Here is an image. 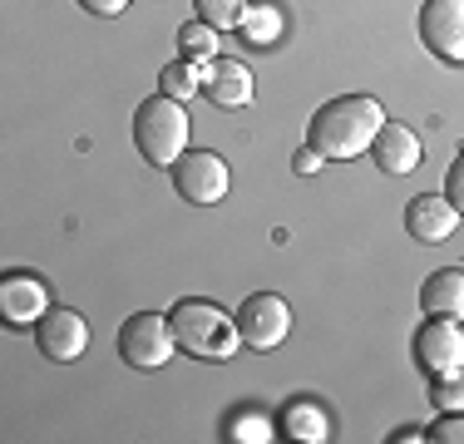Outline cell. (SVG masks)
I'll return each mask as SVG.
<instances>
[{"label": "cell", "instance_id": "8992f818", "mask_svg": "<svg viewBox=\"0 0 464 444\" xmlns=\"http://www.w3.org/2000/svg\"><path fill=\"white\" fill-rule=\"evenodd\" d=\"M232 316H237V331L252 351H277L286 341V331H292V306L277 292H252Z\"/></svg>", "mask_w": 464, "mask_h": 444}, {"label": "cell", "instance_id": "e0dca14e", "mask_svg": "<svg viewBox=\"0 0 464 444\" xmlns=\"http://www.w3.org/2000/svg\"><path fill=\"white\" fill-rule=\"evenodd\" d=\"M198 89H203V60H188V54H183L179 64H169V70L159 74V94L179 99V104H183V99H193Z\"/></svg>", "mask_w": 464, "mask_h": 444}, {"label": "cell", "instance_id": "cb8c5ba5", "mask_svg": "<svg viewBox=\"0 0 464 444\" xmlns=\"http://www.w3.org/2000/svg\"><path fill=\"white\" fill-rule=\"evenodd\" d=\"M90 15H99V20H114V15H124L129 10V0H80Z\"/></svg>", "mask_w": 464, "mask_h": 444}, {"label": "cell", "instance_id": "9a60e30c", "mask_svg": "<svg viewBox=\"0 0 464 444\" xmlns=\"http://www.w3.org/2000/svg\"><path fill=\"white\" fill-rule=\"evenodd\" d=\"M277 435L296 439V444H326L331 439V420L316 400H292L277 420Z\"/></svg>", "mask_w": 464, "mask_h": 444}, {"label": "cell", "instance_id": "9c48e42d", "mask_svg": "<svg viewBox=\"0 0 464 444\" xmlns=\"http://www.w3.org/2000/svg\"><path fill=\"white\" fill-rule=\"evenodd\" d=\"M35 346H40V355H50L54 365L80 361V355L90 351V321H84L80 311H70V306L45 311V316L35 321Z\"/></svg>", "mask_w": 464, "mask_h": 444}, {"label": "cell", "instance_id": "ffe728a7", "mask_svg": "<svg viewBox=\"0 0 464 444\" xmlns=\"http://www.w3.org/2000/svg\"><path fill=\"white\" fill-rule=\"evenodd\" d=\"M179 44L188 60H218V30L203 25V20H193V25L179 30Z\"/></svg>", "mask_w": 464, "mask_h": 444}, {"label": "cell", "instance_id": "44dd1931", "mask_svg": "<svg viewBox=\"0 0 464 444\" xmlns=\"http://www.w3.org/2000/svg\"><path fill=\"white\" fill-rule=\"evenodd\" d=\"M430 405L445 415V410H464V371H450V375H435L430 385Z\"/></svg>", "mask_w": 464, "mask_h": 444}, {"label": "cell", "instance_id": "7c38bea8", "mask_svg": "<svg viewBox=\"0 0 464 444\" xmlns=\"http://www.w3.org/2000/svg\"><path fill=\"white\" fill-rule=\"evenodd\" d=\"M371 153H375V163H381V173H391V178H405V173H415V169H420V159H425V149H420L415 129H405V124H391V119L381 124V133H375Z\"/></svg>", "mask_w": 464, "mask_h": 444}, {"label": "cell", "instance_id": "7402d4cb", "mask_svg": "<svg viewBox=\"0 0 464 444\" xmlns=\"http://www.w3.org/2000/svg\"><path fill=\"white\" fill-rule=\"evenodd\" d=\"M425 439H435V444H464V410H445V415L425 430Z\"/></svg>", "mask_w": 464, "mask_h": 444}, {"label": "cell", "instance_id": "30bf717a", "mask_svg": "<svg viewBox=\"0 0 464 444\" xmlns=\"http://www.w3.org/2000/svg\"><path fill=\"white\" fill-rule=\"evenodd\" d=\"M50 311V292L35 272H5L0 276V321L15 331H30Z\"/></svg>", "mask_w": 464, "mask_h": 444}, {"label": "cell", "instance_id": "ba28073f", "mask_svg": "<svg viewBox=\"0 0 464 444\" xmlns=\"http://www.w3.org/2000/svg\"><path fill=\"white\" fill-rule=\"evenodd\" d=\"M420 40L435 60L464 64V0H425L420 5Z\"/></svg>", "mask_w": 464, "mask_h": 444}, {"label": "cell", "instance_id": "d6986e66", "mask_svg": "<svg viewBox=\"0 0 464 444\" xmlns=\"http://www.w3.org/2000/svg\"><path fill=\"white\" fill-rule=\"evenodd\" d=\"M227 439L262 444V439H272V420L257 415V410H237V415H227Z\"/></svg>", "mask_w": 464, "mask_h": 444}, {"label": "cell", "instance_id": "277c9868", "mask_svg": "<svg viewBox=\"0 0 464 444\" xmlns=\"http://www.w3.org/2000/svg\"><path fill=\"white\" fill-rule=\"evenodd\" d=\"M179 336H173V321L159 311H134V316L119 326V355H124L134 371H159L173 361Z\"/></svg>", "mask_w": 464, "mask_h": 444}, {"label": "cell", "instance_id": "d4e9b609", "mask_svg": "<svg viewBox=\"0 0 464 444\" xmlns=\"http://www.w3.org/2000/svg\"><path fill=\"white\" fill-rule=\"evenodd\" d=\"M322 163H326V159H322L316 149H302V153H296V163H292V169H296V173H316Z\"/></svg>", "mask_w": 464, "mask_h": 444}, {"label": "cell", "instance_id": "3957f363", "mask_svg": "<svg viewBox=\"0 0 464 444\" xmlns=\"http://www.w3.org/2000/svg\"><path fill=\"white\" fill-rule=\"evenodd\" d=\"M188 129H193L188 109L169 94L143 99L139 114H134V143H139L143 159L159 163V169H173V163L188 153Z\"/></svg>", "mask_w": 464, "mask_h": 444}, {"label": "cell", "instance_id": "ac0fdd59", "mask_svg": "<svg viewBox=\"0 0 464 444\" xmlns=\"http://www.w3.org/2000/svg\"><path fill=\"white\" fill-rule=\"evenodd\" d=\"M247 5H252V0H198V20H203V25H213L218 35H223V30H237L242 25Z\"/></svg>", "mask_w": 464, "mask_h": 444}, {"label": "cell", "instance_id": "2e32d148", "mask_svg": "<svg viewBox=\"0 0 464 444\" xmlns=\"http://www.w3.org/2000/svg\"><path fill=\"white\" fill-rule=\"evenodd\" d=\"M237 30H242V40H247L252 50H267V44L282 40V10L272 5V0H252Z\"/></svg>", "mask_w": 464, "mask_h": 444}, {"label": "cell", "instance_id": "6da1fadb", "mask_svg": "<svg viewBox=\"0 0 464 444\" xmlns=\"http://www.w3.org/2000/svg\"><path fill=\"white\" fill-rule=\"evenodd\" d=\"M385 124V109L375 94H341L322 104L306 124V149H316L322 159H361L371 153L375 133Z\"/></svg>", "mask_w": 464, "mask_h": 444}, {"label": "cell", "instance_id": "4fadbf2b", "mask_svg": "<svg viewBox=\"0 0 464 444\" xmlns=\"http://www.w3.org/2000/svg\"><path fill=\"white\" fill-rule=\"evenodd\" d=\"M203 94L218 109H242L252 104V70L237 60H203Z\"/></svg>", "mask_w": 464, "mask_h": 444}, {"label": "cell", "instance_id": "5b68a950", "mask_svg": "<svg viewBox=\"0 0 464 444\" xmlns=\"http://www.w3.org/2000/svg\"><path fill=\"white\" fill-rule=\"evenodd\" d=\"M173 188L179 198H188L193 208H213L227 198L232 188V173H227V159L213 149H188L179 163H173Z\"/></svg>", "mask_w": 464, "mask_h": 444}, {"label": "cell", "instance_id": "7a4b0ae2", "mask_svg": "<svg viewBox=\"0 0 464 444\" xmlns=\"http://www.w3.org/2000/svg\"><path fill=\"white\" fill-rule=\"evenodd\" d=\"M173 336H179V351L198 355V361H232L237 355V316H227L218 302H203V296H188L169 311Z\"/></svg>", "mask_w": 464, "mask_h": 444}, {"label": "cell", "instance_id": "8fae6325", "mask_svg": "<svg viewBox=\"0 0 464 444\" xmlns=\"http://www.w3.org/2000/svg\"><path fill=\"white\" fill-rule=\"evenodd\" d=\"M455 227H459V208L445 193H415L411 208H405V232L415 242H445L455 237Z\"/></svg>", "mask_w": 464, "mask_h": 444}, {"label": "cell", "instance_id": "52a82bcc", "mask_svg": "<svg viewBox=\"0 0 464 444\" xmlns=\"http://www.w3.org/2000/svg\"><path fill=\"white\" fill-rule=\"evenodd\" d=\"M415 365L435 381V375L464 371V321L435 316L415 331Z\"/></svg>", "mask_w": 464, "mask_h": 444}, {"label": "cell", "instance_id": "603a6c76", "mask_svg": "<svg viewBox=\"0 0 464 444\" xmlns=\"http://www.w3.org/2000/svg\"><path fill=\"white\" fill-rule=\"evenodd\" d=\"M445 198L464 213V149H459V159L450 163V173H445Z\"/></svg>", "mask_w": 464, "mask_h": 444}, {"label": "cell", "instance_id": "5bb4252c", "mask_svg": "<svg viewBox=\"0 0 464 444\" xmlns=\"http://www.w3.org/2000/svg\"><path fill=\"white\" fill-rule=\"evenodd\" d=\"M420 306H425L430 316L464 321V266H440V272H430L425 286H420Z\"/></svg>", "mask_w": 464, "mask_h": 444}]
</instances>
